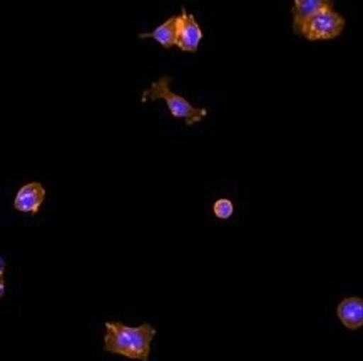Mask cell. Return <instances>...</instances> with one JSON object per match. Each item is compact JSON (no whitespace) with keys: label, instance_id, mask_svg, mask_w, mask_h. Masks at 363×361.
<instances>
[{"label":"cell","instance_id":"obj_3","mask_svg":"<svg viewBox=\"0 0 363 361\" xmlns=\"http://www.w3.org/2000/svg\"><path fill=\"white\" fill-rule=\"evenodd\" d=\"M345 29V17L340 16L333 8H323L316 12L301 27L300 35L306 40H332L342 35Z\"/></svg>","mask_w":363,"mask_h":361},{"label":"cell","instance_id":"obj_4","mask_svg":"<svg viewBox=\"0 0 363 361\" xmlns=\"http://www.w3.org/2000/svg\"><path fill=\"white\" fill-rule=\"evenodd\" d=\"M203 40V30L199 27L196 17L191 16L183 8L179 16V25H178V44L183 52H196L199 44Z\"/></svg>","mask_w":363,"mask_h":361},{"label":"cell","instance_id":"obj_1","mask_svg":"<svg viewBox=\"0 0 363 361\" xmlns=\"http://www.w3.org/2000/svg\"><path fill=\"white\" fill-rule=\"evenodd\" d=\"M156 333V328L151 323L128 326L121 321H108L106 323L104 351L125 356L129 360L149 361L151 345Z\"/></svg>","mask_w":363,"mask_h":361},{"label":"cell","instance_id":"obj_5","mask_svg":"<svg viewBox=\"0 0 363 361\" xmlns=\"http://www.w3.org/2000/svg\"><path fill=\"white\" fill-rule=\"evenodd\" d=\"M45 199V189L40 183H29L18 189L16 199H13V207L27 214H35L39 212L42 202Z\"/></svg>","mask_w":363,"mask_h":361},{"label":"cell","instance_id":"obj_7","mask_svg":"<svg viewBox=\"0 0 363 361\" xmlns=\"http://www.w3.org/2000/svg\"><path fill=\"white\" fill-rule=\"evenodd\" d=\"M335 0H295L291 8L293 16V30L296 35H300V30L303 24L316 12L323 8H333Z\"/></svg>","mask_w":363,"mask_h":361},{"label":"cell","instance_id":"obj_10","mask_svg":"<svg viewBox=\"0 0 363 361\" xmlns=\"http://www.w3.org/2000/svg\"><path fill=\"white\" fill-rule=\"evenodd\" d=\"M4 294H6V280L4 276H0V299L4 298Z\"/></svg>","mask_w":363,"mask_h":361},{"label":"cell","instance_id":"obj_6","mask_svg":"<svg viewBox=\"0 0 363 361\" xmlns=\"http://www.w3.org/2000/svg\"><path fill=\"white\" fill-rule=\"evenodd\" d=\"M337 316L347 330H360L363 326V299L360 296H350L340 301Z\"/></svg>","mask_w":363,"mask_h":361},{"label":"cell","instance_id":"obj_11","mask_svg":"<svg viewBox=\"0 0 363 361\" xmlns=\"http://www.w3.org/2000/svg\"><path fill=\"white\" fill-rule=\"evenodd\" d=\"M4 273H6V261L0 256V276H4Z\"/></svg>","mask_w":363,"mask_h":361},{"label":"cell","instance_id":"obj_9","mask_svg":"<svg viewBox=\"0 0 363 361\" xmlns=\"http://www.w3.org/2000/svg\"><path fill=\"white\" fill-rule=\"evenodd\" d=\"M213 212H215V216L218 219H230L233 216V212H235V205H233L231 199H226V197H221L218 199L215 202V206H213Z\"/></svg>","mask_w":363,"mask_h":361},{"label":"cell","instance_id":"obj_8","mask_svg":"<svg viewBox=\"0 0 363 361\" xmlns=\"http://www.w3.org/2000/svg\"><path fill=\"white\" fill-rule=\"evenodd\" d=\"M178 25H179V16L169 17L167 21L162 22L161 25H157L155 30L144 32L139 34L141 39H155L156 42H160L164 49L176 47L178 44Z\"/></svg>","mask_w":363,"mask_h":361},{"label":"cell","instance_id":"obj_2","mask_svg":"<svg viewBox=\"0 0 363 361\" xmlns=\"http://www.w3.org/2000/svg\"><path fill=\"white\" fill-rule=\"evenodd\" d=\"M171 82L173 77L169 76H161L156 82H152L146 91L143 92V103L147 101H164L169 113L173 114L176 119H183L186 126H193V124L201 122L206 118L209 110L206 108H196L189 103L188 99H184L183 96L174 94L171 91Z\"/></svg>","mask_w":363,"mask_h":361}]
</instances>
